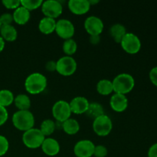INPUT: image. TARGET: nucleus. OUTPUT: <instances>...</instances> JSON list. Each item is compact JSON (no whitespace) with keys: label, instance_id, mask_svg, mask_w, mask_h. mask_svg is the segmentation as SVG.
Returning a JSON list of instances; mask_svg holds the SVG:
<instances>
[{"label":"nucleus","instance_id":"1","mask_svg":"<svg viewBox=\"0 0 157 157\" xmlns=\"http://www.w3.org/2000/svg\"><path fill=\"white\" fill-rule=\"evenodd\" d=\"M47 84V78L44 75L38 72H35L26 78L25 81V88L30 94H38L45 90Z\"/></svg>","mask_w":157,"mask_h":157},{"label":"nucleus","instance_id":"2","mask_svg":"<svg viewBox=\"0 0 157 157\" xmlns=\"http://www.w3.org/2000/svg\"><path fill=\"white\" fill-rule=\"evenodd\" d=\"M12 121L17 130L25 132L34 127L35 117L29 110H18L12 115Z\"/></svg>","mask_w":157,"mask_h":157},{"label":"nucleus","instance_id":"3","mask_svg":"<svg viewBox=\"0 0 157 157\" xmlns=\"http://www.w3.org/2000/svg\"><path fill=\"white\" fill-rule=\"evenodd\" d=\"M113 92L126 95L130 93L135 86V80L130 74L122 73L117 75L112 81Z\"/></svg>","mask_w":157,"mask_h":157},{"label":"nucleus","instance_id":"4","mask_svg":"<svg viewBox=\"0 0 157 157\" xmlns=\"http://www.w3.org/2000/svg\"><path fill=\"white\" fill-rule=\"evenodd\" d=\"M45 136L43 135L40 129L32 128L24 132L22 142L26 147L29 149H37L41 147Z\"/></svg>","mask_w":157,"mask_h":157},{"label":"nucleus","instance_id":"5","mask_svg":"<svg viewBox=\"0 0 157 157\" xmlns=\"http://www.w3.org/2000/svg\"><path fill=\"white\" fill-rule=\"evenodd\" d=\"M76 61L71 56H63L56 61V71L64 77L71 76L76 71Z\"/></svg>","mask_w":157,"mask_h":157},{"label":"nucleus","instance_id":"6","mask_svg":"<svg viewBox=\"0 0 157 157\" xmlns=\"http://www.w3.org/2000/svg\"><path fill=\"white\" fill-rule=\"evenodd\" d=\"M113 128L111 119L106 114H103L94 120L93 130L99 136H106L110 134Z\"/></svg>","mask_w":157,"mask_h":157},{"label":"nucleus","instance_id":"7","mask_svg":"<svg viewBox=\"0 0 157 157\" xmlns=\"http://www.w3.org/2000/svg\"><path fill=\"white\" fill-rule=\"evenodd\" d=\"M123 50L127 53L133 55L140 52L141 48V41L140 38L133 33L127 32L121 41Z\"/></svg>","mask_w":157,"mask_h":157},{"label":"nucleus","instance_id":"8","mask_svg":"<svg viewBox=\"0 0 157 157\" xmlns=\"http://www.w3.org/2000/svg\"><path fill=\"white\" fill-rule=\"evenodd\" d=\"M52 115L54 118L58 122H64L71 118V110L69 103L65 101H58L52 107Z\"/></svg>","mask_w":157,"mask_h":157},{"label":"nucleus","instance_id":"9","mask_svg":"<svg viewBox=\"0 0 157 157\" xmlns=\"http://www.w3.org/2000/svg\"><path fill=\"white\" fill-rule=\"evenodd\" d=\"M55 32L61 38L64 40L72 38L75 32L74 24L68 19L62 18L56 21Z\"/></svg>","mask_w":157,"mask_h":157},{"label":"nucleus","instance_id":"10","mask_svg":"<svg viewBox=\"0 0 157 157\" xmlns=\"http://www.w3.org/2000/svg\"><path fill=\"white\" fill-rule=\"evenodd\" d=\"M41 12L44 17L56 18L62 14L63 6L59 1L57 0H48L43 2L41 5Z\"/></svg>","mask_w":157,"mask_h":157},{"label":"nucleus","instance_id":"11","mask_svg":"<svg viewBox=\"0 0 157 157\" xmlns=\"http://www.w3.org/2000/svg\"><path fill=\"white\" fill-rule=\"evenodd\" d=\"M84 29L86 32L91 35H100L104 30V22L95 15L87 17L84 21Z\"/></svg>","mask_w":157,"mask_h":157},{"label":"nucleus","instance_id":"12","mask_svg":"<svg viewBox=\"0 0 157 157\" xmlns=\"http://www.w3.org/2000/svg\"><path fill=\"white\" fill-rule=\"evenodd\" d=\"M95 145L89 140H82L77 143L74 147V153L77 157H91L94 156Z\"/></svg>","mask_w":157,"mask_h":157},{"label":"nucleus","instance_id":"13","mask_svg":"<svg viewBox=\"0 0 157 157\" xmlns=\"http://www.w3.org/2000/svg\"><path fill=\"white\" fill-rule=\"evenodd\" d=\"M88 100L82 96L75 97L69 103L71 113L75 114H83L85 113L89 107Z\"/></svg>","mask_w":157,"mask_h":157},{"label":"nucleus","instance_id":"14","mask_svg":"<svg viewBox=\"0 0 157 157\" xmlns=\"http://www.w3.org/2000/svg\"><path fill=\"white\" fill-rule=\"evenodd\" d=\"M67 6L71 12L77 15H82L87 13L90 9L88 0H70Z\"/></svg>","mask_w":157,"mask_h":157},{"label":"nucleus","instance_id":"15","mask_svg":"<svg viewBox=\"0 0 157 157\" xmlns=\"http://www.w3.org/2000/svg\"><path fill=\"white\" fill-rule=\"evenodd\" d=\"M110 105L112 110L115 112L121 113L126 110L128 107V100L126 95L115 93L110 98Z\"/></svg>","mask_w":157,"mask_h":157},{"label":"nucleus","instance_id":"16","mask_svg":"<svg viewBox=\"0 0 157 157\" xmlns=\"http://www.w3.org/2000/svg\"><path fill=\"white\" fill-rule=\"evenodd\" d=\"M41 150L43 153L48 156H55L59 153L61 147L56 140L54 138H45L41 145Z\"/></svg>","mask_w":157,"mask_h":157},{"label":"nucleus","instance_id":"17","mask_svg":"<svg viewBox=\"0 0 157 157\" xmlns=\"http://www.w3.org/2000/svg\"><path fill=\"white\" fill-rule=\"evenodd\" d=\"M56 21L55 19L48 17H44L38 23V29L44 35H50L55 31Z\"/></svg>","mask_w":157,"mask_h":157},{"label":"nucleus","instance_id":"18","mask_svg":"<svg viewBox=\"0 0 157 157\" xmlns=\"http://www.w3.org/2000/svg\"><path fill=\"white\" fill-rule=\"evenodd\" d=\"M12 16H13V20L15 23L20 25H24L30 19L31 14L29 10L25 9L22 6H20L14 11Z\"/></svg>","mask_w":157,"mask_h":157},{"label":"nucleus","instance_id":"19","mask_svg":"<svg viewBox=\"0 0 157 157\" xmlns=\"http://www.w3.org/2000/svg\"><path fill=\"white\" fill-rule=\"evenodd\" d=\"M0 35L5 41H14L17 39L18 32L12 25H2L0 29Z\"/></svg>","mask_w":157,"mask_h":157},{"label":"nucleus","instance_id":"20","mask_svg":"<svg viewBox=\"0 0 157 157\" xmlns=\"http://www.w3.org/2000/svg\"><path fill=\"white\" fill-rule=\"evenodd\" d=\"M127 33V29L125 26L120 23L113 25L110 29V36L117 43H121V40Z\"/></svg>","mask_w":157,"mask_h":157},{"label":"nucleus","instance_id":"21","mask_svg":"<svg viewBox=\"0 0 157 157\" xmlns=\"http://www.w3.org/2000/svg\"><path fill=\"white\" fill-rule=\"evenodd\" d=\"M62 130L68 135H75L78 133L80 130V124L78 121L73 118H69L63 122Z\"/></svg>","mask_w":157,"mask_h":157},{"label":"nucleus","instance_id":"22","mask_svg":"<svg viewBox=\"0 0 157 157\" xmlns=\"http://www.w3.org/2000/svg\"><path fill=\"white\" fill-rule=\"evenodd\" d=\"M14 104L18 110H29L31 107V100L28 95L20 94L15 97Z\"/></svg>","mask_w":157,"mask_h":157},{"label":"nucleus","instance_id":"23","mask_svg":"<svg viewBox=\"0 0 157 157\" xmlns=\"http://www.w3.org/2000/svg\"><path fill=\"white\" fill-rule=\"evenodd\" d=\"M85 114L87 115L88 117L94 120L96 119V118H98V117L104 114V107H103L102 105H101V104H99V103H90Z\"/></svg>","mask_w":157,"mask_h":157},{"label":"nucleus","instance_id":"24","mask_svg":"<svg viewBox=\"0 0 157 157\" xmlns=\"http://www.w3.org/2000/svg\"><path fill=\"white\" fill-rule=\"evenodd\" d=\"M97 90L100 94L103 96H107L113 92V83L107 79L100 80L97 84Z\"/></svg>","mask_w":157,"mask_h":157},{"label":"nucleus","instance_id":"25","mask_svg":"<svg viewBox=\"0 0 157 157\" xmlns=\"http://www.w3.org/2000/svg\"><path fill=\"white\" fill-rule=\"evenodd\" d=\"M13 93L7 89H3L0 90V106L3 107H7L14 103Z\"/></svg>","mask_w":157,"mask_h":157},{"label":"nucleus","instance_id":"26","mask_svg":"<svg viewBox=\"0 0 157 157\" xmlns=\"http://www.w3.org/2000/svg\"><path fill=\"white\" fill-rule=\"evenodd\" d=\"M56 130L55 122L51 119L44 120L40 126V130L44 136H48L52 135Z\"/></svg>","mask_w":157,"mask_h":157},{"label":"nucleus","instance_id":"27","mask_svg":"<svg viewBox=\"0 0 157 157\" xmlns=\"http://www.w3.org/2000/svg\"><path fill=\"white\" fill-rule=\"evenodd\" d=\"M62 48L63 52H64V53L65 54V55H67V56H71V55H74V54L77 52V49H78V44H77V42L73 39V38L64 40Z\"/></svg>","mask_w":157,"mask_h":157},{"label":"nucleus","instance_id":"28","mask_svg":"<svg viewBox=\"0 0 157 157\" xmlns=\"http://www.w3.org/2000/svg\"><path fill=\"white\" fill-rule=\"evenodd\" d=\"M42 3V0H21V6L24 7L29 12L40 8Z\"/></svg>","mask_w":157,"mask_h":157},{"label":"nucleus","instance_id":"29","mask_svg":"<svg viewBox=\"0 0 157 157\" xmlns=\"http://www.w3.org/2000/svg\"><path fill=\"white\" fill-rule=\"evenodd\" d=\"M9 148V140L6 136L0 135V157L6 154Z\"/></svg>","mask_w":157,"mask_h":157},{"label":"nucleus","instance_id":"30","mask_svg":"<svg viewBox=\"0 0 157 157\" xmlns=\"http://www.w3.org/2000/svg\"><path fill=\"white\" fill-rule=\"evenodd\" d=\"M2 3L8 9L15 10L21 6V1L19 0H3Z\"/></svg>","mask_w":157,"mask_h":157},{"label":"nucleus","instance_id":"31","mask_svg":"<svg viewBox=\"0 0 157 157\" xmlns=\"http://www.w3.org/2000/svg\"><path fill=\"white\" fill-rule=\"evenodd\" d=\"M108 153V150L106 148V147L103 145L95 146L94 152V156L95 157H106Z\"/></svg>","mask_w":157,"mask_h":157},{"label":"nucleus","instance_id":"32","mask_svg":"<svg viewBox=\"0 0 157 157\" xmlns=\"http://www.w3.org/2000/svg\"><path fill=\"white\" fill-rule=\"evenodd\" d=\"M0 21H1L2 25H12V23L14 21L12 14H2V15H0Z\"/></svg>","mask_w":157,"mask_h":157},{"label":"nucleus","instance_id":"33","mask_svg":"<svg viewBox=\"0 0 157 157\" xmlns=\"http://www.w3.org/2000/svg\"><path fill=\"white\" fill-rule=\"evenodd\" d=\"M9 118V113L6 107H3L0 106V127L4 125L8 121Z\"/></svg>","mask_w":157,"mask_h":157},{"label":"nucleus","instance_id":"34","mask_svg":"<svg viewBox=\"0 0 157 157\" xmlns=\"http://www.w3.org/2000/svg\"><path fill=\"white\" fill-rule=\"evenodd\" d=\"M150 79L151 82L157 87V67L151 69L150 72Z\"/></svg>","mask_w":157,"mask_h":157},{"label":"nucleus","instance_id":"35","mask_svg":"<svg viewBox=\"0 0 157 157\" xmlns=\"http://www.w3.org/2000/svg\"><path fill=\"white\" fill-rule=\"evenodd\" d=\"M45 69L48 71H56V61H49L46 63Z\"/></svg>","mask_w":157,"mask_h":157},{"label":"nucleus","instance_id":"36","mask_svg":"<svg viewBox=\"0 0 157 157\" xmlns=\"http://www.w3.org/2000/svg\"><path fill=\"white\" fill-rule=\"evenodd\" d=\"M148 157H157V144L152 145L149 149Z\"/></svg>","mask_w":157,"mask_h":157},{"label":"nucleus","instance_id":"37","mask_svg":"<svg viewBox=\"0 0 157 157\" xmlns=\"http://www.w3.org/2000/svg\"><path fill=\"white\" fill-rule=\"evenodd\" d=\"M89 41L94 45H96V44H98L101 41V36L100 35H91L90 36V38H89Z\"/></svg>","mask_w":157,"mask_h":157},{"label":"nucleus","instance_id":"38","mask_svg":"<svg viewBox=\"0 0 157 157\" xmlns=\"http://www.w3.org/2000/svg\"><path fill=\"white\" fill-rule=\"evenodd\" d=\"M5 45H6V43H5L4 39L0 36V53L4 50Z\"/></svg>","mask_w":157,"mask_h":157},{"label":"nucleus","instance_id":"39","mask_svg":"<svg viewBox=\"0 0 157 157\" xmlns=\"http://www.w3.org/2000/svg\"><path fill=\"white\" fill-rule=\"evenodd\" d=\"M89 1V3H90V6H94V5H96L98 4V2H99V0H88Z\"/></svg>","mask_w":157,"mask_h":157},{"label":"nucleus","instance_id":"40","mask_svg":"<svg viewBox=\"0 0 157 157\" xmlns=\"http://www.w3.org/2000/svg\"><path fill=\"white\" fill-rule=\"evenodd\" d=\"M2 27V23H1V21H0V29H1Z\"/></svg>","mask_w":157,"mask_h":157}]
</instances>
